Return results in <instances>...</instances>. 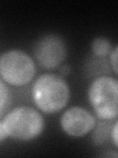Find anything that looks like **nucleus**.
I'll return each instance as SVG.
<instances>
[{"label":"nucleus","mask_w":118,"mask_h":158,"mask_svg":"<svg viewBox=\"0 0 118 158\" xmlns=\"http://www.w3.org/2000/svg\"><path fill=\"white\" fill-rule=\"evenodd\" d=\"M32 96L39 110L46 114H54L67 105L70 98V89L62 76L54 73H44L34 81Z\"/></svg>","instance_id":"nucleus-1"},{"label":"nucleus","mask_w":118,"mask_h":158,"mask_svg":"<svg viewBox=\"0 0 118 158\" xmlns=\"http://www.w3.org/2000/svg\"><path fill=\"white\" fill-rule=\"evenodd\" d=\"M7 137L17 140H32L43 131L44 121L38 111L31 107H18L1 121Z\"/></svg>","instance_id":"nucleus-2"},{"label":"nucleus","mask_w":118,"mask_h":158,"mask_svg":"<svg viewBox=\"0 0 118 158\" xmlns=\"http://www.w3.org/2000/svg\"><path fill=\"white\" fill-rule=\"evenodd\" d=\"M88 98L96 116L102 120H113L118 115V82L111 76H100L88 90Z\"/></svg>","instance_id":"nucleus-3"},{"label":"nucleus","mask_w":118,"mask_h":158,"mask_svg":"<svg viewBox=\"0 0 118 158\" xmlns=\"http://www.w3.org/2000/svg\"><path fill=\"white\" fill-rule=\"evenodd\" d=\"M36 74L33 59L21 49H10L0 56V76L14 86L30 83Z\"/></svg>","instance_id":"nucleus-4"},{"label":"nucleus","mask_w":118,"mask_h":158,"mask_svg":"<svg viewBox=\"0 0 118 158\" xmlns=\"http://www.w3.org/2000/svg\"><path fill=\"white\" fill-rule=\"evenodd\" d=\"M33 53L42 67L52 69L58 66L65 59L66 44L58 35L49 34L37 42Z\"/></svg>","instance_id":"nucleus-5"},{"label":"nucleus","mask_w":118,"mask_h":158,"mask_svg":"<svg viewBox=\"0 0 118 158\" xmlns=\"http://www.w3.org/2000/svg\"><path fill=\"white\" fill-rule=\"evenodd\" d=\"M60 126L66 135L73 137H83L96 127V118L83 107L69 108L62 114Z\"/></svg>","instance_id":"nucleus-6"},{"label":"nucleus","mask_w":118,"mask_h":158,"mask_svg":"<svg viewBox=\"0 0 118 158\" xmlns=\"http://www.w3.org/2000/svg\"><path fill=\"white\" fill-rule=\"evenodd\" d=\"M91 48L93 54L96 56L103 57L106 56L111 52V44L108 39L104 37H98L92 40L91 44Z\"/></svg>","instance_id":"nucleus-7"},{"label":"nucleus","mask_w":118,"mask_h":158,"mask_svg":"<svg viewBox=\"0 0 118 158\" xmlns=\"http://www.w3.org/2000/svg\"><path fill=\"white\" fill-rule=\"evenodd\" d=\"M8 95H9V92H8L6 85L0 80V111L2 110L5 106V104H6Z\"/></svg>","instance_id":"nucleus-8"},{"label":"nucleus","mask_w":118,"mask_h":158,"mask_svg":"<svg viewBox=\"0 0 118 158\" xmlns=\"http://www.w3.org/2000/svg\"><path fill=\"white\" fill-rule=\"evenodd\" d=\"M117 56H118V48L117 46H115L110 52V63L115 74H117Z\"/></svg>","instance_id":"nucleus-9"},{"label":"nucleus","mask_w":118,"mask_h":158,"mask_svg":"<svg viewBox=\"0 0 118 158\" xmlns=\"http://www.w3.org/2000/svg\"><path fill=\"white\" fill-rule=\"evenodd\" d=\"M117 128H118V122L115 121L114 125H113L112 128L110 130V135H111V138H112V141H113V144L114 146L117 148L118 147V139H117Z\"/></svg>","instance_id":"nucleus-10"},{"label":"nucleus","mask_w":118,"mask_h":158,"mask_svg":"<svg viewBox=\"0 0 118 158\" xmlns=\"http://www.w3.org/2000/svg\"><path fill=\"white\" fill-rule=\"evenodd\" d=\"M6 137H7V135H6V132H5V131H4L2 122H0V141L4 140Z\"/></svg>","instance_id":"nucleus-11"},{"label":"nucleus","mask_w":118,"mask_h":158,"mask_svg":"<svg viewBox=\"0 0 118 158\" xmlns=\"http://www.w3.org/2000/svg\"><path fill=\"white\" fill-rule=\"evenodd\" d=\"M60 70H61L62 75H68V74L71 72V68L68 65H63V67H61Z\"/></svg>","instance_id":"nucleus-12"}]
</instances>
